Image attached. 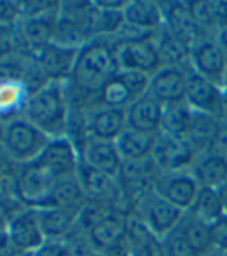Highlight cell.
Returning <instances> with one entry per match:
<instances>
[{"label": "cell", "mask_w": 227, "mask_h": 256, "mask_svg": "<svg viewBox=\"0 0 227 256\" xmlns=\"http://www.w3.org/2000/svg\"><path fill=\"white\" fill-rule=\"evenodd\" d=\"M71 247L67 240H47L30 256H71Z\"/></svg>", "instance_id": "cell-40"}, {"label": "cell", "mask_w": 227, "mask_h": 256, "mask_svg": "<svg viewBox=\"0 0 227 256\" xmlns=\"http://www.w3.org/2000/svg\"><path fill=\"white\" fill-rule=\"evenodd\" d=\"M127 114L124 108H99L88 118L90 138L115 142L125 130Z\"/></svg>", "instance_id": "cell-16"}, {"label": "cell", "mask_w": 227, "mask_h": 256, "mask_svg": "<svg viewBox=\"0 0 227 256\" xmlns=\"http://www.w3.org/2000/svg\"><path fill=\"white\" fill-rule=\"evenodd\" d=\"M79 160H81L79 152L64 136V138L50 139L48 145L34 162L41 164L54 178L62 180L76 176Z\"/></svg>", "instance_id": "cell-5"}, {"label": "cell", "mask_w": 227, "mask_h": 256, "mask_svg": "<svg viewBox=\"0 0 227 256\" xmlns=\"http://www.w3.org/2000/svg\"><path fill=\"white\" fill-rule=\"evenodd\" d=\"M99 98L102 105L108 108H124L135 100L118 74L104 85V88L99 91Z\"/></svg>", "instance_id": "cell-34"}, {"label": "cell", "mask_w": 227, "mask_h": 256, "mask_svg": "<svg viewBox=\"0 0 227 256\" xmlns=\"http://www.w3.org/2000/svg\"><path fill=\"white\" fill-rule=\"evenodd\" d=\"M87 196L81 188V184L76 176L62 179L59 184L56 186L50 200L45 207H59V208H67L73 212H81L82 207L87 204Z\"/></svg>", "instance_id": "cell-23"}, {"label": "cell", "mask_w": 227, "mask_h": 256, "mask_svg": "<svg viewBox=\"0 0 227 256\" xmlns=\"http://www.w3.org/2000/svg\"><path fill=\"white\" fill-rule=\"evenodd\" d=\"M181 216V208L168 202L165 198H156L147 208V227L156 236L165 238L178 228Z\"/></svg>", "instance_id": "cell-21"}, {"label": "cell", "mask_w": 227, "mask_h": 256, "mask_svg": "<svg viewBox=\"0 0 227 256\" xmlns=\"http://www.w3.org/2000/svg\"><path fill=\"white\" fill-rule=\"evenodd\" d=\"M151 154H153L156 164L170 170L181 168L187 166L192 159V150L188 142H185V139L173 138L168 134H164L161 140L155 144Z\"/></svg>", "instance_id": "cell-20"}, {"label": "cell", "mask_w": 227, "mask_h": 256, "mask_svg": "<svg viewBox=\"0 0 227 256\" xmlns=\"http://www.w3.org/2000/svg\"><path fill=\"white\" fill-rule=\"evenodd\" d=\"M164 108L151 96H142L133 100L127 108V126L142 133H153L161 126Z\"/></svg>", "instance_id": "cell-14"}, {"label": "cell", "mask_w": 227, "mask_h": 256, "mask_svg": "<svg viewBox=\"0 0 227 256\" xmlns=\"http://www.w3.org/2000/svg\"><path fill=\"white\" fill-rule=\"evenodd\" d=\"M22 20V12L19 2L0 0V30H10L19 25Z\"/></svg>", "instance_id": "cell-39"}, {"label": "cell", "mask_w": 227, "mask_h": 256, "mask_svg": "<svg viewBox=\"0 0 227 256\" xmlns=\"http://www.w3.org/2000/svg\"><path fill=\"white\" fill-rule=\"evenodd\" d=\"M119 79L124 82V85L128 88V91L133 96V99H139L144 96L147 88H150V82L145 72L135 71V70H121L118 72Z\"/></svg>", "instance_id": "cell-37"}, {"label": "cell", "mask_w": 227, "mask_h": 256, "mask_svg": "<svg viewBox=\"0 0 227 256\" xmlns=\"http://www.w3.org/2000/svg\"><path fill=\"white\" fill-rule=\"evenodd\" d=\"M212 246L224 253H227V214L216 219L209 226Z\"/></svg>", "instance_id": "cell-41"}, {"label": "cell", "mask_w": 227, "mask_h": 256, "mask_svg": "<svg viewBox=\"0 0 227 256\" xmlns=\"http://www.w3.org/2000/svg\"><path fill=\"white\" fill-rule=\"evenodd\" d=\"M164 254L165 256H201L184 238L179 228L173 230L164 238Z\"/></svg>", "instance_id": "cell-36"}, {"label": "cell", "mask_w": 227, "mask_h": 256, "mask_svg": "<svg viewBox=\"0 0 227 256\" xmlns=\"http://www.w3.org/2000/svg\"><path fill=\"white\" fill-rule=\"evenodd\" d=\"M50 138L34 126L24 116L16 118L5 125L2 147L17 166L36 160L48 145Z\"/></svg>", "instance_id": "cell-3"}, {"label": "cell", "mask_w": 227, "mask_h": 256, "mask_svg": "<svg viewBox=\"0 0 227 256\" xmlns=\"http://www.w3.org/2000/svg\"><path fill=\"white\" fill-rule=\"evenodd\" d=\"M118 212L115 206L110 202H104V200H91L88 199L87 204L82 207L78 216V224L76 228H81L84 233H87L93 226H96L98 222L104 221L105 218Z\"/></svg>", "instance_id": "cell-33"}, {"label": "cell", "mask_w": 227, "mask_h": 256, "mask_svg": "<svg viewBox=\"0 0 227 256\" xmlns=\"http://www.w3.org/2000/svg\"><path fill=\"white\" fill-rule=\"evenodd\" d=\"M187 5L196 26H209L215 22L213 2H201V0H196V2H190Z\"/></svg>", "instance_id": "cell-38"}, {"label": "cell", "mask_w": 227, "mask_h": 256, "mask_svg": "<svg viewBox=\"0 0 227 256\" xmlns=\"http://www.w3.org/2000/svg\"><path fill=\"white\" fill-rule=\"evenodd\" d=\"M187 78L178 68H162L150 80V96L165 105L181 104L185 99Z\"/></svg>", "instance_id": "cell-13"}, {"label": "cell", "mask_w": 227, "mask_h": 256, "mask_svg": "<svg viewBox=\"0 0 227 256\" xmlns=\"http://www.w3.org/2000/svg\"><path fill=\"white\" fill-rule=\"evenodd\" d=\"M71 256H73V254H71Z\"/></svg>", "instance_id": "cell-52"}, {"label": "cell", "mask_w": 227, "mask_h": 256, "mask_svg": "<svg viewBox=\"0 0 227 256\" xmlns=\"http://www.w3.org/2000/svg\"><path fill=\"white\" fill-rule=\"evenodd\" d=\"M218 196H219V200H221V204L224 207V212H227V180L224 182L222 186L218 187Z\"/></svg>", "instance_id": "cell-45"}, {"label": "cell", "mask_w": 227, "mask_h": 256, "mask_svg": "<svg viewBox=\"0 0 227 256\" xmlns=\"http://www.w3.org/2000/svg\"><path fill=\"white\" fill-rule=\"evenodd\" d=\"M224 256H227V253H224Z\"/></svg>", "instance_id": "cell-51"}, {"label": "cell", "mask_w": 227, "mask_h": 256, "mask_svg": "<svg viewBox=\"0 0 227 256\" xmlns=\"http://www.w3.org/2000/svg\"><path fill=\"white\" fill-rule=\"evenodd\" d=\"M198 186L190 176H175L170 179L162 192V198L181 210L192 208L198 196Z\"/></svg>", "instance_id": "cell-24"}, {"label": "cell", "mask_w": 227, "mask_h": 256, "mask_svg": "<svg viewBox=\"0 0 227 256\" xmlns=\"http://www.w3.org/2000/svg\"><path fill=\"white\" fill-rule=\"evenodd\" d=\"M79 158L81 160L88 164L90 167L96 168L111 178L119 176L122 167V158L119 156L115 142L88 138Z\"/></svg>", "instance_id": "cell-11"}, {"label": "cell", "mask_w": 227, "mask_h": 256, "mask_svg": "<svg viewBox=\"0 0 227 256\" xmlns=\"http://www.w3.org/2000/svg\"><path fill=\"white\" fill-rule=\"evenodd\" d=\"M68 112L70 99L67 80H48L31 93L22 116L50 139H56L65 136Z\"/></svg>", "instance_id": "cell-2"}, {"label": "cell", "mask_w": 227, "mask_h": 256, "mask_svg": "<svg viewBox=\"0 0 227 256\" xmlns=\"http://www.w3.org/2000/svg\"><path fill=\"white\" fill-rule=\"evenodd\" d=\"M167 24L168 31L187 44L192 42L198 28L190 14V10H188V5L179 2L172 4V6L167 10Z\"/></svg>", "instance_id": "cell-27"}, {"label": "cell", "mask_w": 227, "mask_h": 256, "mask_svg": "<svg viewBox=\"0 0 227 256\" xmlns=\"http://www.w3.org/2000/svg\"><path fill=\"white\" fill-rule=\"evenodd\" d=\"M118 62L121 70H135L141 72L155 71L159 65V54L156 45L148 39H131L118 48Z\"/></svg>", "instance_id": "cell-9"}, {"label": "cell", "mask_w": 227, "mask_h": 256, "mask_svg": "<svg viewBox=\"0 0 227 256\" xmlns=\"http://www.w3.org/2000/svg\"><path fill=\"white\" fill-rule=\"evenodd\" d=\"M195 218L199 221L205 222L207 226H210L215 222L216 219L224 216V207L219 200L218 193L213 188L209 187H201L198 192V196L195 199V204L192 207Z\"/></svg>", "instance_id": "cell-28"}, {"label": "cell", "mask_w": 227, "mask_h": 256, "mask_svg": "<svg viewBox=\"0 0 227 256\" xmlns=\"http://www.w3.org/2000/svg\"><path fill=\"white\" fill-rule=\"evenodd\" d=\"M155 139L150 133H142L127 126L115 140L122 160H142L147 159L150 153H153Z\"/></svg>", "instance_id": "cell-22"}, {"label": "cell", "mask_w": 227, "mask_h": 256, "mask_svg": "<svg viewBox=\"0 0 227 256\" xmlns=\"http://www.w3.org/2000/svg\"><path fill=\"white\" fill-rule=\"evenodd\" d=\"M218 45L221 46V50L227 54V26L221 28L219 34H218Z\"/></svg>", "instance_id": "cell-46"}, {"label": "cell", "mask_w": 227, "mask_h": 256, "mask_svg": "<svg viewBox=\"0 0 227 256\" xmlns=\"http://www.w3.org/2000/svg\"><path fill=\"white\" fill-rule=\"evenodd\" d=\"M90 256H104V254H101V253H96V252H93Z\"/></svg>", "instance_id": "cell-48"}, {"label": "cell", "mask_w": 227, "mask_h": 256, "mask_svg": "<svg viewBox=\"0 0 227 256\" xmlns=\"http://www.w3.org/2000/svg\"><path fill=\"white\" fill-rule=\"evenodd\" d=\"M127 248L128 256H165L164 244L159 236L151 232L147 224L131 221L127 218Z\"/></svg>", "instance_id": "cell-18"}, {"label": "cell", "mask_w": 227, "mask_h": 256, "mask_svg": "<svg viewBox=\"0 0 227 256\" xmlns=\"http://www.w3.org/2000/svg\"><path fill=\"white\" fill-rule=\"evenodd\" d=\"M58 11L59 10L39 16L22 17L19 30H21L22 44L31 52V56L53 42L56 24H58Z\"/></svg>", "instance_id": "cell-8"}, {"label": "cell", "mask_w": 227, "mask_h": 256, "mask_svg": "<svg viewBox=\"0 0 227 256\" xmlns=\"http://www.w3.org/2000/svg\"><path fill=\"white\" fill-rule=\"evenodd\" d=\"M178 228L181 230L184 238L188 241V244H190L201 256H204L213 247L212 240H210L209 226L202 221H199V219H196V218L188 219V221H185Z\"/></svg>", "instance_id": "cell-32"}, {"label": "cell", "mask_w": 227, "mask_h": 256, "mask_svg": "<svg viewBox=\"0 0 227 256\" xmlns=\"http://www.w3.org/2000/svg\"><path fill=\"white\" fill-rule=\"evenodd\" d=\"M156 48L161 64H165L167 68H176V65L182 62L188 54V44L173 36L170 31L162 36Z\"/></svg>", "instance_id": "cell-31"}, {"label": "cell", "mask_w": 227, "mask_h": 256, "mask_svg": "<svg viewBox=\"0 0 227 256\" xmlns=\"http://www.w3.org/2000/svg\"><path fill=\"white\" fill-rule=\"evenodd\" d=\"M192 122V113L188 108L182 106L181 104L167 105L162 113L161 126L164 128V133L173 138L185 139L188 128Z\"/></svg>", "instance_id": "cell-29"}, {"label": "cell", "mask_w": 227, "mask_h": 256, "mask_svg": "<svg viewBox=\"0 0 227 256\" xmlns=\"http://www.w3.org/2000/svg\"><path fill=\"white\" fill-rule=\"evenodd\" d=\"M213 16L215 22H218L222 28L227 26V0L213 2Z\"/></svg>", "instance_id": "cell-43"}, {"label": "cell", "mask_w": 227, "mask_h": 256, "mask_svg": "<svg viewBox=\"0 0 227 256\" xmlns=\"http://www.w3.org/2000/svg\"><path fill=\"white\" fill-rule=\"evenodd\" d=\"M225 60H227V54H225Z\"/></svg>", "instance_id": "cell-50"}, {"label": "cell", "mask_w": 227, "mask_h": 256, "mask_svg": "<svg viewBox=\"0 0 227 256\" xmlns=\"http://www.w3.org/2000/svg\"><path fill=\"white\" fill-rule=\"evenodd\" d=\"M196 174L202 187L218 188L227 180V159L221 156L205 158L199 164Z\"/></svg>", "instance_id": "cell-30"}, {"label": "cell", "mask_w": 227, "mask_h": 256, "mask_svg": "<svg viewBox=\"0 0 227 256\" xmlns=\"http://www.w3.org/2000/svg\"><path fill=\"white\" fill-rule=\"evenodd\" d=\"M7 233L19 253H33L47 240L37 222L34 208H22L10 218L7 224Z\"/></svg>", "instance_id": "cell-6"}, {"label": "cell", "mask_w": 227, "mask_h": 256, "mask_svg": "<svg viewBox=\"0 0 227 256\" xmlns=\"http://www.w3.org/2000/svg\"><path fill=\"white\" fill-rule=\"evenodd\" d=\"M10 218H11V214H10L8 208L2 202H0V230L7 228V224L10 221Z\"/></svg>", "instance_id": "cell-44"}, {"label": "cell", "mask_w": 227, "mask_h": 256, "mask_svg": "<svg viewBox=\"0 0 227 256\" xmlns=\"http://www.w3.org/2000/svg\"><path fill=\"white\" fill-rule=\"evenodd\" d=\"M78 52L79 50H70L50 44L39 52H36L33 59L47 82H65L70 79Z\"/></svg>", "instance_id": "cell-7"}, {"label": "cell", "mask_w": 227, "mask_h": 256, "mask_svg": "<svg viewBox=\"0 0 227 256\" xmlns=\"http://www.w3.org/2000/svg\"><path fill=\"white\" fill-rule=\"evenodd\" d=\"M16 256H30V254L28 253H17Z\"/></svg>", "instance_id": "cell-49"}, {"label": "cell", "mask_w": 227, "mask_h": 256, "mask_svg": "<svg viewBox=\"0 0 227 256\" xmlns=\"http://www.w3.org/2000/svg\"><path fill=\"white\" fill-rule=\"evenodd\" d=\"M34 210L45 240H65L78 224V212L59 207H42Z\"/></svg>", "instance_id": "cell-15"}, {"label": "cell", "mask_w": 227, "mask_h": 256, "mask_svg": "<svg viewBox=\"0 0 227 256\" xmlns=\"http://www.w3.org/2000/svg\"><path fill=\"white\" fill-rule=\"evenodd\" d=\"M185 99L193 108L204 114H215L219 110V93L213 82L199 74L187 78Z\"/></svg>", "instance_id": "cell-19"}, {"label": "cell", "mask_w": 227, "mask_h": 256, "mask_svg": "<svg viewBox=\"0 0 227 256\" xmlns=\"http://www.w3.org/2000/svg\"><path fill=\"white\" fill-rule=\"evenodd\" d=\"M17 253L7 230H0V256H16Z\"/></svg>", "instance_id": "cell-42"}, {"label": "cell", "mask_w": 227, "mask_h": 256, "mask_svg": "<svg viewBox=\"0 0 227 256\" xmlns=\"http://www.w3.org/2000/svg\"><path fill=\"white\" fill-rule=\"evenodd\" d=\"M125 24L136 30H151L159 25L161 12L155 2L147 0H135L128 2L124 8Z\"/></svg>", "instance_id": "cell-25"}, {"label": "cell", "mask_w": 227, "mask_h": 256, "mask_svg": "<svg viewBox=\"0 0 227 256\" xmlns=\"http://www.w3.org/2000/svg\"><path fill=\"white\" fill-rule=\"evenodd\" d=\"M58 184L59 179L54 178L47 168L34 160L21 166L17 170V196L28 208L45 207Z\"/></svg>", "instance_id": "cell-4"}, {"label": "cell", "mask_w": 227, "mask_h": 256, "mask_svg": "<svg viewBox=\"0 0 227 256\" xmlns=\"http://www.w3.org/2000/svg\"><path fill=\"white\" fill-rule=\"evenodd\" d=\"M193 62L198 74L213 84L222 80L227 68L225 52L213 42H202L193 50Z\"/></svg>", "instance_id": "cell-17"}, {"label": "cell", "mask_w": 227, "mask_h": 256, "mask_svg": "<svg viewBox=\"0 0 227 256\" xmlns=\"http://www.w3.org/2000/svg\"><path fill=\"white\" fill-rule=\"evenodd\" d=\"M5 125L4 122H0V147H2V144H4V136H5Z\"/></svg>", "instance_id": "cell-47"}, {"label": "cell", "mask_w": 227, "mask_h": 256, "mask_svg": "<svg viewBox=\"0 0 227 256\" xmlns=\"http://www.w3.org/2000/svg\"><path fill=\"white\" fill-rule=\"evenodd\" d=\"M124 25H125L124 11H107V10L94 8V17H93L94 34H115L121 31Z\"/></svg>", "instance_id": "cell-35"}, {"label": "cell", "mask_w": 227, "mask_h": 256, "mask_svg": "<svg viewBox=\"0 0 227 256\" xmlns=\"http://www.w3.org/2000/svg\"><path fill=\"white\" fill-rule=\"evenodd\" d=\"M219 134V125L218 122L210 116L204 113H195L192 114L190 128L185 139L188 140V145H196L198 148H204L216 140Z\"/></svg>", "instance_id": "cell-26"}, {"label": "cell", "mask_w": 227, "mask_h": 256, "mask_svg": "<svg viewBox=\"0 0 227 256\" xmlns=\"http://www.w3.org/2000/svg\"><path fill=\"white\" fill-rule=\"evenodd\" d=\"M76 178H78L87 199L104 200V202H110L115 206L119 196V190L115 180L116 178H111L96 168L90 167L84 160H79Z\"/></svg>", "instance_id": "cell-10"}, {"label": "cell", "mask_w": 227, "mask_h": 256, "mask_svg": "<svg viewBox=\"0 0 227 256\" xmlns=\"http://www.w3.org/2000/svg\"><path fill=\"white\" fill-rule=\"evenodd\" d=\"M31 93L27 80L0 78V122L8 124L16 118H21Z\"/></svg>", "instance_id": "cell-12"}, {"label": "cell", "mask_w": 227, "mask_h": 256, "mask_svg": "<svg viewBox=\"0 0 227 256\" xmlns=\"http://www.w3.org/2000/svg\"><path fill=\"white\" fill-rule=\"evenodd\" d=\"M121 71L118 50L102 38L88 40L78 52L70 79L67 80L70 100L99 94L104 85Z\"/></svg>", "instance_id": "cell-1"}]
</instances>
